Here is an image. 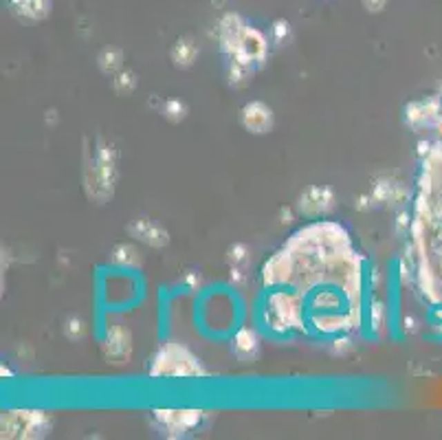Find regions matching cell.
<instances>
[{
    "label": "cell",
    "instance_id": "obj_1",
    "mask_svg": "<svg viewBox=\"0 0 442 440\" xmlns=\"http://www.w3.org/2000/svg\"><path fill=\"white\" fill-rule=\"evenodd\" d=\"M152 376H202L205 367L187 348L170 341L157 352L150 367Z\"/></svg>",
    "mask_w": 442,
    "mask_h": 440
},
{
    "label": "cell",
    "instance_id": "obj_2",
    "mask_svg": "<svg viewBox=\"0 0 442 440\" xmlns=\"http://www.w3.org/2000/svg\"><path fill=\"white\" fill-rule=\"evenodd\" d=\"M267 322L273 330H304L302 297L291 293H273L267 304Z\"/></svg>",
    "mask_w": 442,
    "mask_h": 440
},
{
    "label": "cell",
    "instance_id": "obj_3",
    "mask_svg": "<svg viewBox=\"0 0 442 440\" xmlns=\"http://www.w3.org/2000/svg\"><path fill=\"white\" fill-rule=\"evenodd\" d=\"M46 427H49V419L44 412H7L3 414V436H20L33 438L40 436Z\"/></svg>",
    "mask_w": 442,
    "mask_h": 440
},
{
    "label": "cell",
    "instance_id": "obj_4",
    "mask_svg": "<svg viewBox=\"0 0 442 440\" xmlns=\"http://www.w3.org/2000/svg\"><path fill=\"white\" fill-rule=\"evenodd\" d=\"M154 419L170 432H187L202 421V412L198 410H154Z\"/></svg>",
    "mask_w": 442,
    "mask_h": 440
},
{
    "label": "cell",
    "instance_id": "obj_5",
    "mask_svg": "<svg viewBox=\"0 0 442 440\" xmlns=\"http://www.w3.org/2000/svg\"><path fill=\"white\" fill-rule=\"evenodd\" d=\"M104 352L115 363H124L126 359H130V354H133V335H130V330L124 326H113L108 330V337H106Z\"/></svg>",
    "mask_w": 442,
    "mask_h": 440
},
{
    "label": "cell",
    "instance_id": "obj_6",
    "mask_svg": "<svg viewBox=\"0 0 442 440\" xmlns=\"http://www.w3.org/2000/svg\"><path fill=\"white\" fill-rule=\"evenodd\" d=\"M242 124L249 133L265 135L273 128V111L262 102H251L242 108Z\"/></svg>",
    "mask_w": 442,
    "mask_h": 440
},
{
    "label": "cell",
    "instance_id": "obj_7",
    "mask_svg": "<svg viewBox=\"0 0 442 440\" xmlns=\"http://www.w3.org/2000/svg\"><path fill=\"white\" fill-rule=\"evenodd\" d=\"M334 194L328 187H310L302 194L300 198V211L306 216H317V213H324L332 207Z\"/></svg>",
    "mask_w": 442,
    "mask_h": 440
},
{
    "label": "cell",
    "instance_id": "obj_8",
    "mask_svg": "<svg viewBox=\"0 0 442 440\" xmlns=\"http://www.w3.org/2000/svg\"><path fill=\"white\" fill-rule=\"evenodd\" d=\"M128 231L135 238H139V240L148 242L150 247H165L167 245V231L161 229L159 224H154L152 220H135L128 227Z\"/></svg>",
    "mask_w": 442,
    "mask_h": 440
},
{
    "label": "cell",
    "instance_id": "obj_9",
    "mask_svg": "<svg viewBox=\"0 0 442 440\" xmlns=\"http://www.w3.org/2000/svg\"><path fill=\"white\" fill-rule=\"evenodd\" d=\"M258 350H260V339L253 330L242 328L233 337V352L240 356V359H244V361L253 359V356L258 354Z\"/></svg>",
    "mask_w": 442,
    "mask_h": 440
},
{
    "label": "cell",
    "instance_id": "obj_10",
    "mask_svg": "<svg viewBox=\"0 0 442 440\" xmlns=\"http://www.w3.org/2000/svg\"><path fill=\"white\" fill-rule=\"evenodd\" d=\"M438 113V102H416L407 108V122L414 128H421L425 124L432 122V117H436Z\"/></svg>",
    "mask_w": 442,
    "mask_h": 440
},
{
    "label": "cell",
    "instance_id": "obj_11",
    "mask_svg": "<svg viewBox=\"0 0 442 440\" xmlns=\"http://www.w3.org/2000/svg\"><path fill=\"white\" fill-rule=\"evenodd\" d=\"M198 55V46L189 40V38H183V40H178L174 44V49H172V59H174V64L176 66H181V68H187V66H192L194 64V59Z\"/></svg>",
    "mask_w": 442,
    "mask_h": 440
},
{
    "label": "cell",
    "instance_id": "obj_12",
    "mask_svg": "<svg viewBox=\"0 0 442 440\" xmlns=\"http://www.w3.org/2000/svg\"><path fill=\"white\" fill-rule=\"evenodd\" d=\"M11 5L29 18H44L49 11V0H11Z\"/></svg>",
    "mask_w": 442,
    "mask_h": 440
},
{
    "label": "cell",
    "instance_id": "obj_13",
    "mask_svg": "<svg viewBox=\"0 0 442 440\" xmlns=\"http://www.w3.org/2000/svg\"><path fill=\"white\" fill-rule=\"evenodd\" d=\"M113 262L115 265H124V267H139L141 258H139V251L135 247L119 245V247H115V251H113Z\"/></svg>",
    "mask_w": 442,
    "mask_h": 440
},
{
    "label": "cell",
    "instance_id": "obj_14",
    "mask_svg": "<svg viewBox=\"0 0 442 440\" xmlns=\"http://www.w3.org/2000/svg\"><path fill=\"white\" fill-rule=\"evenodd\" d=\"M122 62H124V53L119 49H106L99 55V68L104 70V73H108V75L115 73V70H119Z\"/></svg>",
    "mask_w": 442,
    "mask_h": 440
},
{
    "label": "cell",
    "instance_id": "obj_15",
    "mask_svg": "<svg viewBox=\"0 0 442 440\" xmlns=\"http://www.w3.org/2000/svg\"><path fill=\"white\" fill-rule=\"evenodd\" d=\"M251 73H253V64H247V62H238V59H231V68H229V79H231V84L242 86L244 82L251 77Z\"/></svg>",
    "mask_w": 442,
    "mask_h": 440
},
{
    "label": "cell",
    "instance_id": "obj_16",
    "mask_svg": "<svg viewBox=\"0 0 442 440\" xmlns=\"http://www.w3.org/2000/svg\"><path fill=\"white\" fill-rule=\"evenodd\" d=\"M161 113L165 119H170V122H181V119H185V115H187V106L181 99H167L161 106Z\"/></svg>",
    "mask_w": 442,
    "mask_h": 440
},
{
    "label": "cell",
    "instance_id": "obj_17",
    "mask_svg": "<svg viewBox=\"0 0 442 440\" xmlns=\"http://www.w3.org/2000/svg\"><path fill=\"white\" fill-rule=\"evenodd\" d=\"M137 88V75L133 73V70H122V73L117 75L115 79V90L119 95H128L133 93Z\"/></svg>",
    "mask_w": 442,
    "mask_h": 440
},
{
    "label": "cell",
    "instance_id": "obj_18",
    "mask_svg": "<svg viewBox=\"0 0 442 440\" xmlns=\"http://www.w3.org/2000/svg\"><path fill=\"white\" fill-rule=\"evenodd\" d=\"M247 260H249V247L247 245H233L229 249V262L231 267H244L247 265Z\"/></svg>",
    "mask_w": 442,
    "mask_h": 440
},
{
    "label": "cell",
    "instance_id": "obj_19",
    "mask_svg": "<svg viewBox=\"0 0 442 440\" xmlns=\"http://www.w3.org/2000/svg\"><path fill=\"white\" fill-rule=\"evenodd\" d=\"M84 332H86V328H84V322L77 317H70L68 322H66V335L70 339H81L84 337Z\"/></svg>",
    "mask_w": 442,
    "mask_h": 440
},
{
    "label": "cell",
    "instance_id": "obj_20",
    "mask_svg": "<svg viewBox=\"0 0 442 440\" xmlns=\"http://www.w3.org/2000/svg\"><path fill=\"white\" fill-rule=\"evenodd\" d=\"M383 317H385V308H383V304H381V302H376L372 306V324L376 328H381V326H383Z\"/></svg>",
    "mask_w": 442,
    "mask_h": 440
},
{
    "label": "cell",
    "instance_id": "obj_21",
    "mask_svg": "<svg viewBox=\"0 0 442 440\" xmlns=\"http://www.w3.org/2000/svg\"><path fill=\"white\" fill-rule=\"evenodd\" d=\"M273 31H276V42H282L286 35H289V25L280 20V22H276V29H273Z\"/></svg>",
    "mask_w": 442,
    "mask_h": 440
},
{
    "label": "cell",
    "instance_id": "obj_22",
    "mask_svg": "<svg viewBox=\"0 0 442 440\" xmlns=\"http://www.w3.org/2000/svg\"><path fill=\"white\" fill-rule=\"evenodd\" d=\"M242 280H244L242 269H240V267H231V282H233V284H240Z\"/></svg>",
    "mask_w": 442,
    "mask_h": 440
},
{
    "label": "cell",
    "instance_id": "obj_23",
    "mask_svg": "<svg viewBox=\"0 0 442 440\" xmlns=\"http://www.w3.org/2000/svg\"><path fill=\"white\" fill-rule=\"evenodd\" d=\"M363 3H365V7H367L369 11H378L381 7L385 5V0H363Z\"/></svg>",
    "mask_w": 442,
    "mask_h": 440
}]
</instances>
